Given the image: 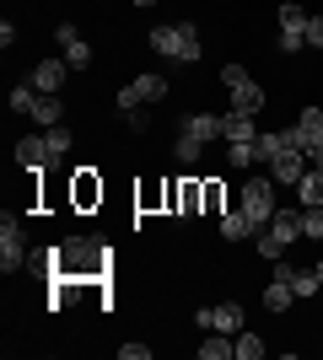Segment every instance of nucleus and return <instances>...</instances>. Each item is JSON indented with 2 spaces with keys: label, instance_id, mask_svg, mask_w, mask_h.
Returning <instances> with one entry per match:
<instances>
[{
  "label": "nucleus",
  "instance_id": "f257e3e1",
  "mask_svg": "<svg viewBox=\"0 0 323 360\" xmlns=\"http://www.w3.org/2000/svg\"><path fill=\"white\" fill-rule=\"evenodd\" d=\"M103 258L108 253L97 248V242L76 237V242H65V248H54V274H60V280H70V274H97Z\"/></svg>",
  "mask_w": 323,
  "mask_h": 360
},
{
  "label": "nucleus",
  "instance_id": "f03ea898",
  "mask_svg": "<svg viewBox=\"0 0 323 360\" xmlns=\"http://www.w3.org/2000/svg\"><path fill=\"white\" fill-rule=\"evenodd\" d=\"M151 49L167 54V60L194 65L200 60V32H194V22H184V27H151Z\"/></svg>",
  "mask_w": 323,
  "mask_h": 360
},
{
  "label": "nucleus",
  "instance_id": "7ed1b4c3",
  "mask_svg": "<svg viewBox=\"0 0 323 360\" xmlns=\"http://www.w3.org/2000/svg\"><path fill=\"white\" fill-rule=\"evenodd\" d=\"M243 210H248V221L259 226V231L275 221L280 205H275V194H270V178H248V183H243Z\"/></svg>",
  "mask_w": 323,
  "mask_h": 360
},
{
  "label": "nucleus",
  "instance_id": "20e7f679",
  "mask_svg": "<svg viewBox=\"0 0 323 360\" xmlns=\"http://www.w3.org/2000/svg\"><path fill=\"white\" fill-rule=\"evenodd\" d=\"M286 54H296V49H308V11L296 6V0H286L280 6V38H275Z\"/></svg>",
  "mask_w": 323,
  "mask_h": 360
},
{
  "label": "nucleus",
  "instance_id": "39448f33",
  "mask_svg": "<svg viewBox=\"0 0 323 360\" xmlns=\"http://www.w3.org/2000/svg\"><path fill=\"white\" fill-rule=\"evenodd\" d=\"M27 242H22V231H16V221L11 215H6V221H0V269L6 274H16V269H27Z\"/></svg>",
  "mask_w": 323,
  "mask_h": 360
},
{
  "label": "nucleus",
  "instance_id": "423d86ee",
  "mask_svg": "<svg viewBox=\"0 0 323 360\" xmlns=\"http://www.w3.org/2000/svg\"><path fill=\"white\" fill-rule=\"evenodd\" d=\"M162 97H167V75H135L119 91V113L124 108H140V103H162Z\"/></svg>",
  "mask_w": 323,
  "mask_h": 360
},
{
  "label": "nucleus",
  "instance_id": "0eeeda50",
  "mask_svg": "<svg viewBox=\"0 0 323 360\" xmlns=\"http://www.w3.org/2000/svg\"><path fill=\"white\" fill-rule=\"evenodd\" d=\"M194 323H200L205 333H232V339H237V333H243V307H237V301H227V307H200V312H194Z\"/></svg>",
  "mask_w": 323,
  "mask_h": 360
},
{
  "label": "nucleus",
  "instance_id": "6e6552de",
  "mask_svg": "<svg viewBox=\"0 0 323 360\" xmlns=\"http://www.w3.org/2000/svg\"><path fill=\"white\" fill-rule=\"evenodd\" d=\"M49 162H54L49 135H22L16 140V167H22V172H49Z\"/></svg>",
  "mask_w": 323,
  "mask_h": 360
},
{
  "label": "nucleus",
  "instance_id": "1a4fd4ad",
  "mask_svg": "<svg viewBox=\"0 0 323 360\" xmlns=\"http://www.w3.org/2000/svg\"><path fill=\"white\" fill-rule=\"evenodd\" d=\"M296 146L308 162L323 156V108H302V119H296Z\"/></svg>",
  "mask_w": 323,
  "mask_h": 360
},
{
  "label": "nucleus",
  "instance_id": "9d476101",
  "mask_svg": "<svg viewBox=\"0 0 323 360\" xmlns=\"http://www.w3.org/2000/svg\"><path fill=\"white\" fill-rule=\"evenodd\" d=\"M275 280H286V285L296 290V301H312L323 290V280H318V269H296L291 258H275Z\"/></svg>",
  "mask_w": 323,
  "mask_h": 360
},
{
  "label": "nucleus",
  "instance_id": "9b49d317",
  "mask_svg": "<svg viewBox=\"0 0 323 360\" xmlns=\"http://www.w3.org/2000/svg\"><path fill=\"white\" fill-rule=\"evenodd\" d=\"M54 38H60V49H65V60H70V70H87V65H92V44H81V32L70 27V22H65Z\"/></svg>",
  "mask_w": 323,
  "mask_h": 360
},
{
  "label": "nucleus",
  "instance_id": "f8f14e48",
  "mask_svg": "<svg viewBox=\"0 0 323 360\" xmlns=\"http://www.w3.org/2000/svg\"><path fill=\"white\" fill-rule=\"evenodd\" d=\"M286 150H302V146H296V124H291V129H264V135H259V156H264V162H275V156H286Z\"/></svg>",
  "mask_w": 323,
  "mask_h": 360
},
{
  "label": "nucleus",
  "instance_id": "ddd939ff",
  "mask_svg": "<svg viewBox=\"0 0 323 360\" xmlns=\"http://www.w3.org/2000/svg\"><path fill=\"white\" fill-rule=\"evenodd\" d=\"M178 129H184V135H194V140H205V146L227 135V129H221V113H189V119L178 124Z\"/></svg>",
  "mask_w": 323,
  "mask_h": 360
},
{
  "label": "nucleus",
  "instance_id": "4468645a",
  "mask_svg": "<svg viewBox=\"0 0 323 360\" xmlns=\"http://www.w3.org/2000/svg\"><path fill=\"white\" fill-rule=\"evenodd\" d=\"M65 70H70V60H38V65H32V86H38V91H60Z\"/></svg>",
  "mask_w": 323,
  "mask_h": 360
},
{
  "label": "nucleus",
  "instance_id": "2eb2a0df",
  "mask_svg": "<svg viewBox=\"0 0 323 360\" xmlns=\"http://www.w3.org/2000/svg\"><path fill=\"white\" fill-rule=\"evenodd\" d=\"M60 97H54V91H38V97H32V108H27V119L38 124V129H54V124H60Z\"/></svg>",
  "mask_w": 323,
  "mask_h": 360
},
{
  "label": "nucleus",
  "instance_id": "dca6fc26",
  "mask_svg": "<svg viewBox=\"0 0 323 360\" xmlns=\"http://www.w3.org/2000/svg\"><path fill=\"white\" fill-rule=\"evenodd\" d=\"M302 172H308V156H302V150H286V156L270 162V178L275 183H302Z\"/></svg>",
  "mask_w": 323,
  "mask_h": 360
},
{
  "label": "nucleus",
  "instance_id": "f3484780",
  "mask_svg": "<svg viewBox=\"0 0 323 360\" xmlns=\"http://www.w3.org/2000/svg\"><path fill=\"white\" fill-rule=\"evenodd\" d=\"M270 237H275L280 248H291V242L302 237V210H275V221H270Z\"/></svg>",
  "mask_w": 323,
  "mask_h": 360
},
{
  "label": "nucleus",
  "instance_id": "a211bd4d",
  "mask_svg": "<svg viewBox=\"0 0 323 360\" xmlns=\"http://www.w3.org/2000/svg\"><path fill=\"white\" fill-rule=\"evenodd\" d=\"M221 129H227V135H221L227 146H232V140H259V124H253V113H237V108L221 119Z\"/></svg>",
  "mask_w": 323,
  "mask_h": 360
},
{
  "label": "nucleus",
  "instance_id": "6ab92c4d",
  "mask_svg": "<svg viewBox=\"0 0 323 360\" xmlns=\"http://www.w3.org/2000/svg\"><path fill=\"white\" fill-rule=\"evenodd\" d=\"M232 108L237 113H259L264 108V86H253V75H248L243 86H232Z\"/></svg>",
  "mask_w": 323,
  "mask_h": 360
},
{
  "label": "nucleus",
  "instance_id": "aec40b11",
  "mask_svg": "<svg viewBox=\"0 0 323 360\" xmlns=\"http://www.w3.org/2000/svg\"><path fill=\"white\" fill-rule=\"evenodd\" d=\"M221 237L227 242H248V237H259V226L248 221V210H237V215H221Z\"/></svg>",
  "mask_w": 323,
  "mask_h": 360
},
{
  "label": "nucleus",
  "instance_id": "412c9836",
  "mask_svg": "<svg viewBox=\"0 0 323 360\" xmlns=\"http://www.w3.org/2000/svg\"><path fill=\"white\" fill-rule=\"evenodd\" d=\"M296 194H302V205H323V167H308V172H302V183H296Z\"/></svg>",
  "mask_w": 323,
  "mask_h": 360
},
{
  "label": "nucleus",
  "instance_id": "4be33fe9",
  "mask_svg": "<svg viewBox=\"0 0 323 360\" xmlns=\"http://www.w3.org/2000/svg\"><path fill=\"white\" fill-rule=\"evenodd\" d=\"M227 162L237 167V172L253 167V162H264V156H259V140H232V146H227Z\"/></svg>",
  "mask_w": 323,
  "mask_h": 360
},
{
  "label": "nucleus",
  "instance_id": "5701e85b",
  "mask_svg": "<svg viewBox=\"0 0 323 360\" xmlns=\"http://www.w3.org/2000/svg\"><path fill=\"white\" fill-rule=\"evenodd\" d=\"M291 301H296V290L286 285V280H270V290H264V307H270V312H286Z\"/></svg>",
  "mask_w": 323,
  "mask_h": 360
},
{
  "label": "nucleus",
  "instance_id": "b1692460",
  "mask_svg": "<svg viewBox=\"0 0 323 360\" xmlns=\"http://www.w3.org/2000/svg\"><path fill=\"white\" fill-rule=\"evenodd\" d=\"M227 339H232V333H215V328H210V339L200 345V355H205V360H227V355H237V345H227Z\"/></svg>",
  "mask_w": 323,
  "mask_h": 360
},
{
  "label": "nucleus",
  "instance_id": "393cba45",
  "mask_svg": "<svg viewBox=\"0 0 323 360\" xmlns=\"http://www.w3.org/2000/svg\"><path fill=\"white\" fill-rule=\"evenodd\" d=\"M76 199H81V205H92V199H103V183L92 178V167H81V178H76Z\"/></svg>",
  "mask_w": 323,
  "mask_h": 360
},
{
  "label": "nucleus",
  "instance_id": "a878e982",
  "mask_svg": "<svg viewBox=\"0 0 323 360\" xmlns=\"http://www.w3.org/2000/svg\"><path fill=\"white\" fill-rule=\"evenodd\" d=\"M232 345H237V360H259L264 355V339H259V333H237V339H232Z\"/></svg>",
  "mask_w": 323,
  "mask_h": 360
},
{
  "label": "nucleus",
  "instance_id": "bb28decb",
  "mask_svg": "<svg viewBox=\"0 0 323 360\" xmlns=\"http://www.w3.org/2000/svg\"><path fill=\"white\" fill-rule=\"evenodd\" d=\"M302 237H312V242L323 237V205H312V210H302Z\"/></svg>",
  "mask_w": 323,
  "mask_h": 360
},
{
  "label": "nucleus",
  "instance_id": "cd10ccee",
  "mask_svg": "<svg viewBox=\"0 0 323 360\" xmlns=\"http://www.w3.org/2000/svg\"><path fill=\"white\" fill-rule=\"evenodd\" d=\"M200 150H205V140H194V135H178V162H200Z\"/></svg>",
  "mask_w": 323,
  "mask_h": 360
},
{
  "label": "nucleus",
  "instance_id": "c85d7f7f",
  "mask_svg": "<svg viewBox=\"0 0 323 360\" xmlns=\"http://www.w3.org/2000/svg\"><path fill=\"white\" fill-rule=\"evenodd\" d=\"M259 258H270V264H275V258H286V248H280V242L270 237V226L259 231Z\"/></svg>",
  "mask_w": 323,
  "mask_h": 360
},
{
  "label": "nucleus",
  "instance_id": "c756f323",
  "mask_svg": "<svg viewBox=\"0 0 323 360\" xmlns=\"http://www.w3.org/2000/svg\"><path fill=\"white\" fill-rule=\"evenodd\" d=\"M32 97H38V86H11V108H16V113H27Z\"/></svg>",
  "mask_w": 323,
  "mask_h": 360
},
{
  "label": "nucleus",
  "instance_id": "7c9ffc66",
  "mask_svg": "<svg viewBox=\"0 0 323 360\" xmlns=\"http://www.w3.org/2000/svg\"><path fill=\"white\" fill-rule=\"evenodd\" d=\"M243 81H248V70H243V65H227V70H221V86H243Z\"/></svg>",
  "mask_w": 323,
  "mask_h": 360
},
{
  "label": "nucleus",
  "instance_id": "2f4dec72",
  "mask_svg": "<svg viewBox=\"0 0 323 360\" xmlns=\"http://www.w3.org/2000/svg\"><path fill=\"white\" fill-rule=\"evenodd\" d=\"M49 146H54V156H65V150H70V135H65L60 124H54V129H49Z\"/></svg>",
  "mask_w": 323,
  "mask_h": 360
},
{
  "label": "nucleus",
  "instance_id": "473e14b6",
  "mask_svg": "<svg viewBox=\"0 0 323 360\" xmlns=\"http://www.w3.org/2000/svg\"><path fill=\"white\" fill-rule=\"evenodd\" d=\"M308 44L323 49V16H308Z\"/></svg>",
  "mask_w": 323,
  "mask_h": 360
},
{
  "label": "nucleus",
  "instance_id": "72a5a7b5",
  "mask_svg": "<svg viewBox=\"0 0 323 360\" xmlns=\"http://www.w3.org/2000/svg\"><path fill=\"white\" fill-rule=\"evenodd\" d=\"M119 355H124V360H146L151 349H146V345H119Z\"/></svg>",
  "mask_w": 323,
  "mask_h": 360
},
{
  "label": "nucleus",
  "instance_id": "f704fd0d",
  "mask_svg": "<svg viewBox=\"0 0 323 360\" xmlns=\"http://www.w3.org/2000/svg\"><path fill=\"white\" fill-rule=\"evenodd\" d=\"M135 6H156V0H135Z\"/></svg>",
  "mask_w": 323,
  "mask_h": 360
},
{
  "label": "nucleus",
  "instance_id": "c9c22d12",
  "mask_svg": "<svg viewBox=\"0 0 323 360\" xmlns=\"http://www.w3.org/2000/svg\"><path fill=\"white\" fill-rule=\"evenodd\" d=\"M318 280H323V258H318Z\"/></svg>",
  "mask_w": 323,
  "mask_h": 360
},
{
  "label": "nucleus",
  "instance_id": "e433bc0d",
  "mask_svg": "<svg viewBox=\"0 0 323 360\" xmlns=\"http://www.w3.org/2000/svg\"><path fill=\"white\" fill-rule=\"evenodd\" d=\"M312 167H323V156H318V162H312Z\"/></svg>",
  "mask_w": 323,
  "mask_h": 360
}]
</instances>
